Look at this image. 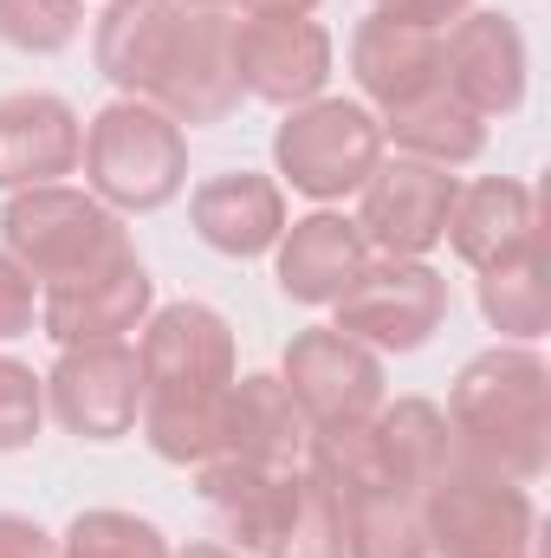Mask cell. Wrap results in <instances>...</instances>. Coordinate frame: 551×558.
I'll return each mask as SVG.
<instances>
[{
    "label": "cell",
    "mask_w": 551,
    "mask_h": 558,
    "mask_svg": "<svg viewBox=\"0 0 551 558\" xmlns=\"http://www.w3.org/2000/svg\"><path fill=\"white\" fill-rule=\"evenodd\" d=\"M91 59L124 98L156 105L175 124H221L241 105L228 13L182 0H111L91 26Z\"/></svg>",
    "instance_id": "obj_1"
},
{
    "label": "cell",
    "mask_w": 551,
    "mask_h": 558,
    "mask_svg": "<svg viewBox=\"0 0 551 558\" xmlns=\"http://www.w3.org/2000/svg\"><path fill=\"white\" fill-rule=\"evenodd\" d=\"M137 371H143V410H137L143 441L169 468L215 461L228 390L241 377L228 318L201 299H175V305L149 312L137 338Z\"/></svg>",
    "instance_id": "obj_2"
},
{
    "label": "cell",
    "mask_w": 551,
    "mask_h": 558,
    "mask_svg": "<svg viewBox=\"0 0 551 558\" xmlns=\"http://www.w3.org/2000/svg\"><path fill=\"white\" fill-rule=\"evenodd\" d=\"M454 461L532 487L551 468V371L532 344H493L461 364L448 390Z\"/></svg>",
    "instance_id": "obj_3"
},
{
    "label": "cell",
    "mask_w": 551,
    "mask_h": 558,
    "mask_svg": "<svg viewBox=\"0 0 551 558\" xmlns=\"http://www.w3.org/2000/svg\"><path fill=\"white\" fill-rule=\"evenodd\" d=\"M448 461H454V435L441 403L428 397H396L357 428H331L305 441V468H318L338 494H364V487L421 494Z\"/></svg>",
    "instance_id": "obj_4"
},
{
    "label": "cell",
    "mask_w": 551,
    "mask_h": 558,
    "mask_svg": "<svg viewBox=\"0 0 551 558\" xmlns=\"http://www.w3.org/2000/svg\"><path fill=\"white\" fill-rule=\"evenodd\" d=\"M85 189L111 215H156L188 189V137L143 98H111L85 124Z\"/></svg>",
    "instance_id": "obj_5"
},
{
    "label": "cell",
    "mask_w": 551,
    "mask_h": 558,
    "mask_svg": "<svg viewBox=\"0 0 551 558\" xmlns=\"http://www.w3.org/2000/svg\"><path fill=\"white\" fill-rule=\"evenodd\" d=\"M0 254H13L33 286H52V279L111 267V260H124L137 247L124 234V215H111L91 189L46 182V189L7 195V208H0Z\"/></svg>",
    "instance_id": "obj_6"
},
{
    "label": "cell",
    "mask_w": 551,
    "mask_h": 558,
    "mask_svg": "<svg viewBox=\"0 0 551 558\" xmlns=\"http://www.w3.org/2000/svg\"><path fill=\"white\" fill-rule=\"evenodd\" d=\"M421 526H428V553L441 558H532L539 546L532 494L467 461H448L421 487Z\"/></svg>",
    "instance_id": "obj_7"
},
{
    "label": "cell",
    "mask_w": 551,
    "mask_h": 558,
    "mask_svg": "<svg viewBox=\"0 0 551 558\" xmlns=\"http://www.w3.org/2000/svg\"><path fill=\"white\" fill-rule=\"evenodd\" d=\"M383 124L370 105L357 98H311L292 105L285 124L273 131V169L279 182H292L311 202H344L370 182V169L383 162Z\"/></svg>",
    "instance_id": "obj_8"
},
{
    "label": "cell",
    "mask_w": 551,
    "mask_h": 558,
    "mask_svg": "<svg viewBox=\"0 0 551 558\" xmlns=\"http://www.w3.org/2000/svg\"><path fill=\"white\" fill-rule=\"evenodd\" d=\"M448 279L434 274L428 260H396V254H370L364 274L351 279L331 312H338V331L370 344L377 357H409L421 351L441 325H448Z\"/></svg>",
    "instance_id": "obj_9"
},
{
    "label": "cell",
    "mask_w": 551,
    "mask_h": 558,
    "mask_svg": "<svg viewBox=\"0 0 551 558\" xmlns=\"http://www.w3.org/2000/svg\"><path fill=\"white\" fill-rule=\"evenodd\" d=\"M279 384L285 397L298 403V416L311 435H331V428H357L370 422L390 397V377H383V357L357 338H344L338 325H311L285 344L279 357Z\"/></svg>",
    "instance_id": "obj_10"
},
{
    "label": "cell",
    "mask_w": 551,
    "mask_h": 558,
    "mask_svg": "<svg viewBox=\"0 0 551 558\" xmlns=\"http://www.w3.org/2000/svg\"><path fill=\"white\" fill-rule=\"evenodd\" d=\"M357 228L370 241V254H396V260H428L448 241V215H454V169L409 162V156H383L370 169V182L357 189Z\"/></svg>",
    "instance_id": "obj_11"
},
{
    "label": "cell",
    "mask_w": 551,
    "mask_h": 558,
    "mask_svg": "<svg viewBox=\"0 0 551 558\" xmlns=\"http://www.w3.org/2000/svg\"><path fill=\"white\" fill-rule=\"evenodd\" d=\"M137 410H143V371L124 338L118 344H72L46 371V416H59V428H72L78 441L137 435Z\"/></svg>",
    "instance_id": "obj_12"
},
{
    "label": "cell",
    "mask_w": 551,
    "mask_h": 558,
    "mask_svg": "<svg viewBox=\"0 0 551 558\" xmlns=\"http://www.w3.org/2000/svg\"><path fill=\"white\" fill-rule=\"evenodd\" d=\"M228 52H234L241 98H260V105H279V111L325 98L331 33L318 20H260V13H241V20H228Z\"/></svg>",
    "instance_id": "obj_13"
},
{
    "label": "cell",
    "mask_w": 551,
    "mask_h": 558,
    "mask_svg": "<svg viewBox=\"0 0 551 558\" xmlns=\"http://www.w3.org/2000/svg\"><path fill=\"white\" fill-rule=\"evenodd\" d=\"M149 312H156V279H149V267L137 254L39 286V331L59 351H72V344H118V338L143 331Z\"/></svg>",
    "instance_id": "obj_14"
},
{
    "label": "cell",
    "mask_w": 551,
    "mask_h": 558,
    "mask_svg": "<svg viewBox=\"0 0 551 558\" xmlns=\"http://www.w3.org/2000/svg\"><path fill=\"white\" fill-rule=\"evenodd\" d=\"M526 33L506 13L467 7L454 26H441V85L474 118H513L526 105Z\"/></svg>",
    "instance_id": "obj_15"
},
{
    "label": "cell",
    "mask_w": 551,
    "mask_h": 558,
    "mask_svg": "<svg viewBox=\"0 0 551 558\" xmlns=\"http://www.w3.org/2000/svg\"><path fill=\"white\" fill-rule=\"evenodd\" d=\"M85 156V124L59 92H7L0 98V189L65 182Z\"/></svg>",
    "instance_id": "obj_16"
},
{
    "label": "cell",
    "mask_w": 551,
    "mask_h": 558,
    "mask_svg": "<svg viewBox=\"0 0 551 558\" xmlns=\"http://www.w3.org/2000/svg\"><path fill=\"white\" fill-rule=\"evenodd\" d=\"M370 241L351 215L311 208L298 221H285V234L273 241V279L292 305H331L351 279L364 274Z\"/></svg>",
    "instance_id": "obj_17"
},
{
    "label": "cell",
    "mask_w": 551,
    "mask_h": 558,
    "mask_svg": "<svg viewBox=\"0 0 551 558\" xmlns=\"http://www.w3.org/2000/svg\"><path fill=\"white\" fill-rule=\"evenodd\" d=\"M188 221L195 234L228 254V260H260L273 254V241L285 234V189L260 169H228V175H208L195 195H188Z\"/></svg>",
    "instance_id": "obj_18"
},
{
    "label": "cell",
    "mask_w": 551,
    "mask_h": 558,
    "mask_svg": "<svg viewBox=\"0 0 551 558\" xmlns=\"http://www.w3.org/2000/svg\"><path fill=\"white\" fill-rule=\"evenodd\" d=\"M351 78H357V92L377 111L409 105V98L441 85V33L390 20V13L357 20V33H351Z\"/></svg>",
    "instance_id": "obj_19"
},
{
    "label": "cell",
    "mask_w": 551,
    "mask_h": 558,
    "mask_svg": "<svg viewBox=\"0 0 551 558\" xmlns=\"http://www.w3.org/2000/svg\"><path fill=\"white\" fill-rule=\"evenodd\" d=\"M448 241L474 274H493L506 260H519L526 247H539V202L526 182L513 175H480L454 195L448 215Z\"/></svg>",
    "instance_id": "obj_20"
},
{
    "label": "cell",
    "mask_w": 551,
    "mask_h": 558,
    "mask_svg": "<svg viewBox=\"0 0 551 558\" xmlns=\"http://www.w3.org/2000/svg\"><path fill=\"white\" fill-rule=\"evenodd\" d=\"M305 441H311V428H305L298 403L285 397L279 377H267V371L234 377L228 416H221V454L273 468V474H292V468H305Z\"/></svg>",
    "instance_id": "obj_21"
},
{
    "label": "cell",
    "mask_w": 551,
    "mask_h": 558,
    "mask_svg": "<svg viewBox=\"0 0 551 558\" xmlns=\"http://www.w3.org/2000/svg\"><path fill=\"white\" fill-rule=\"evenodd\" d=\"M285 481L292 474H273V468H254V461H234V454H215L195 468V487H201V507L221 533V546L260 558L267 539L279 526V507H285Z\"/></svg>",
    "instance_id": "obj_22"
},
{
    "label": "cell",
    "mask_w": 551,
    "mask_h": 558,
    "mask_svg": "<svg viewBox=\"0 0 551 558\" xmlns=\"http://www.w3.org/2000/svg\"><path fill=\"white\" fill-rule=\"evenodd\" d=\"M377 124H383V143H396V156L434 162V169H461V162H474L487 149V118H474L448 85H434V92H421L409 105L383 111Z\"/></svg>",
    "instance_id": "obj_23"
},
{
    "label": "cell",
    "mask_w": 551,
    "mask_h": 558,
    "mask_svg": "<svg viewBox=\"0 0 551 558\" xmlns=\"http://www.w3.org/2000/svg\"><path fill=\"white\" fill-rule=\"evenodd\" d=\"M344 500V558H428L421 494L403 487H364Z\"/></svg>",
    "instance_id": "obj_24"
},
{
    "label": "cell",
    "mask_w": 551,
    "mask_h": 558,
    "mask_svg": "<svg viewBox=\"0 0 551 558\" xmlns=\"http://www.w3.org/2000/svg\"><path fill=\"white\" fill-rule=\"evenodd\" d=\"M260 558H344V500L318 468H292L279 526Z\"/></svg>",
    "instance_id": "obj_25"
},
{
    "label": "cell",
    "mask_w": 551,
    "mask_h": 558,
    "mask_svg": "<svg viewBox=\"0 0 551 558\" xmlns=\"http://www.w3.org/2000/svg\"><path fill=\"white\" fill-rule=\"evenodd\" d=\"M480 312H487V325H493L500 338H513V344H532V338L546 331L551 292H546V260H539V247H526L519 260L480 274Z\"/></svg>",
    "instance_id": "obj_26"
},
{
    "label": "cell",
    "mask_w": 551,
    "mask_h": 558,
    "mask_svg": "<svg viewBox=\"0 0 551 558\" xmlns=\"http://www.w3.org/2000/svg\"><path fill=\"white\" fill-rule=\"evenodd\" d=\"M52 558H169V539L156 520L124 513V507H85L59 539Z\"/></svg>",
    "instance_id": "obj_27"
},
{
    "label": "cell",
    "mask_w": 551,
    "mask_h": 558,
    "mask_svg": "<svg viewBox=\"0 0 551 558\" xmlns=\"http://www.w3.org/2000/svg\"><path fill=\"white\" fill-rule=\"evenodd\" d=\"M85 33V0H0V46L52 59Z\"/></svg>",
    "instance_id": "obj_28"
},
{
    "label": "cell",
    "mask_w": 551,
    "mask_h": 558,
    "mask_svg": "<svg viewBox=\"0 0 551 558\" xmlns=\"http://www.w3.org/2000/svg\"><path fill=\"white\" fill-rule=\"evenodd\" d=\"M39 422H46V377L20 357L0 351V454H20L39 441Z\"/></svg>",
    "instance_id": "obj_29"
},
{
    "label": "cell",
    "mask_w": 551,
    "mask_h": 558,
    "mask_svg": "<svg viewBox=\"0 0 551 558\" xmlns=\"http://www.w3.org/2000/svg\"><path fill=\"white\" fill-rule=\"evenodd\" d=\"M33 325H39V286L26 279V267L13 254H0V344L26 338Z\"/></svg>",
    "instance_id": "obj_30"
},
{
    "label": "cell",
    "mask_w": 551,
    "mask_h": 558,
    "mask_svg": "<svg viewBox=\"0 0 551 558\" xmlns=\"http://www.w3.org/2000/svg\"><path fill=\"white\" fill-rule=\"evenodd\" d=\"M474 0H370V13H390V20H409V26H428V33H441V26H454L461 13H467Z\"/></svg>",
    "instance_id": "obj_31"
},
{
    "label": "cell",
    "mask_w": 551,
    "mask_h": 558,
    "mask_svg": "<svg viewBox=\"0 0 551 558\" xmlns=\"http://www.w3.org/2000/svg\"><path fill=\"white\" fill-rule=\"evenodd\" d=\"M0 558H52V533L26 513H0Z\"/></svg>",
    "instance_id": "obj_32"
},
{
    "label": "cell",
    "mask_w": 551,
    "mask_h": 558,
    "mask_svg": "<svg viewBox=\"0 0 551 558\" xmlns=\"http://www.w3.org/2000/svg\"><path fill=\"white\" fill-rule=\"evenodd\" d=\"M241 13H260V20H311L318 0H241Z\"/></svg>",
    "instance_id": "obj_33"
},
{
    "label": "cell",
    "mask_w": 551,
    "mask_h": 558,
    "mask_svg": "<svg viewBox=\"0 0 551 558\" xmlns=\"http://www.w3.org/2000/svg\"><path fill=\"white\" fill-rule=\"evenodd\" d=\"M169 558H247V553H234V546H221V539H188L182 553H169Z\"/></svg>",
    "instance_id": "obj_34"
},
{
    "label": "cell",
    "mask_w": 551,
    "mask_h": 558,
    "mask_svg": "<svg viewBox=\"0 0 551 558\" xmlns=\"http://www.w3.org/2000/svg\"><path fill=\"white\" fill-rule=\"evenodd\" d=\"M182 7H201V13H234L241 0H182Z\"/></svg>",
    "instance_id": "obj_35"
}]
</instances>
